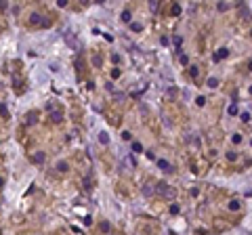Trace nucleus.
<instances>
[{"label": "nucleus", "mask_w": 252, "mask_h": 235, "mask_svg": "<svg viewBox=\"0 0 252 235\" xmlns=\"http://www.w3.org/2000/svg\"><path fill=\"white\" fill-rule=\"evenodd\" d=\"M158 166H160L162 170H164V172H172V166H170L166 160H158Z\"/></svg>", "instance_id": "1"}, {"label": "nucleus", "mask_w": 252, "mask_h": 235, "mask_svg": "<svg viewBox=\"0 0 252 235\" xmlns=\"http://www.w3.org/2000/svg\"><path fill=\"white\" fill-rule=\"evenodd\" d=\"M227 55H229V50H227V48H219V50H217V55H214V61H221V59H225Z\"/></svg>", "instance_id": "2"}, {"label": "nucleus", "mask_w": 252, "mask_h": 235, "mask_svg": "<svg viewBox=\"0 0 252 235\" xmlns=\"http://www.w3.org/2000/svg\"><path fill=\"white\" fill-rule=\"evenodd\" d=\"M40 19H42V17H40L38 13H32V17H30V23H34V25H38V23H40Z\"/></svg>", "instance_id": "3"}, {"label": "nucleus", "mask_w": 252, "mask_h": 235, "mask_svg": "<svg viewBox=\"0 0 252 235\" xmlns=\"http://www.w3.org/2000/svg\"><path fill=\"white\" fill-rule=\"evenodd\" d=\"M101 63H103V57H101V55H95V57H93V65H95V67H101Z\"/></svg>", "instance_id": "4"}, {"label": "nucleus", "mask_w": 252, "mask_h": 235, "mask_svg": "<svg viewBox=\"0 0 252 235\" xmlns=\"http://www.w3.org/2000/svg\"><path fill=\"white\" fill-rule=\"evenodd\" d=\"M99 143H103V145H107V143H109V137H107V132H101V134H99Z\"/></svg>", "instance_id": "5"}, {"label": "nucleus", "mask_w": 252, "mask_h": 235, "mask_svg": "<svg viewBox=\"0 0 252 235\" xmlns=\"http://www.w3.org/2000/svg\"><path fill=\"white\" fill-rule=\"evenodd\" d=\"M51 120H53V122H61V120H63V115H61L59 111H53V113H51Z\"/></svg>", "instance_id": "6"}, {"label": "nucleus", "mask_w": 252, "mask_h": 235, "mask_svg": "<svg viewBox=\"0 0 252 235\" xmlns=\"http://www.w3.org/2000/svg\"><path fill=\"white\" fill-rule=\"evenodd\" d=\"M229 210H233V212L240 210V202H237V200H231V202H229Z\"/></svg>", "instance_id": "7"}, {"label": "nucleus", "mask_w": 252, "mask_h": 235, "mask_svg": "<svg viewBox=\"0 0 252 235\" xmlns=\"http://www.w3.org/2000/svg\"><path fill=\"white\" fill-rule=\"evenodd\" d=\"M130 30H132V32H141V30H143V25L137 23V21H132V23H130Z\"/></svg>", "instance_id": "8"}, {"label": "nucleus", "mask_w": 252, "mask_h": 235, "mask_svg": "<svg viewBox=\"0 0 252 235\" xmlns=\"http://www.w3.org/2000/svg\"><path fill=\"white\" fill-rule=\"evenodd\" d=\"M208 86H210V88H217V86H219V80H217V78H208Z\"/></svg>", "instance_id": "9"}, {"label": "nucleus", "mask_w": 252, "mask_h": 235, "mask_svg": "<svg viewBox=\"0 0 252 235\" xmlns=\"http://www.w3.org/2000/svg\"><path fill=\"white\" fill-rule=\"evenodd\" d=\"M227 160H229V162H235V160H237V153H235V151H227Z\"/></svg>", "instance_id": "10"}, {"label": "nucleus", "mask_w": 252, "mask_h": 235, "mask_svg": "<svg viewBox=\"0 0 252 235\" xmlns=\"http://www.w3.org/2000/svg\"><path fill=\"white\" fill-rule=\"evenodd\" d=\"M36 118H38V115H36V111L28 113V124H34V122H36Z\"/></svg>", "instance_id": "11"}, {"label": "nucleus", "mask_w": 252, "mask_h": 235, "mask_svg": "<svg viewBox=\"0 0 252 235\" xmlns=\"http://www.w3.org/2000/svg\"><path fill=\"white\" fill-rule=\"evenodd\" d=\"M57 170H61V172H65V170H67V162H59V164H57Z\"/></svg>", "instance_id": "12"}, {"label": "nucleus", "mask_w": 252, "mask_h": 235, "mask_svg": "<svg viewBox=\"0 0 252 235\" xmlns=\"http://www.w3.org/2000/svg\"><path fill=\"white\" fill-rule=\"evenodd\" d=\"M0 115H2V118H8V109H6V105H0Z\"/></svg>", "instance_id": "13"}, {"label": "nucleus", "mask_w": 252, "mask_h": 235, "mask_svg": "<svg viewBox=\"0 0 252 235\" xmlns=\"http://www.w3.org/2000/svg\"><path fill=\"white\" fill-rule=\"evenodd\" d=\"M231 141L235 143V145H240V143H242V134H233V137H231Z\"/></svg>", "instance_id": "14"}, {"label": "nucleus", "mask_w": 252, "mask_h": 235, "mask_svg": "<svg viewBox=\"0 0 252 235\" xmlns=\"http://www.w3.org/2000/svg\"><path fill=\"white\" fill-rule=\"evenodd\" d=\"M189 74H191V78H197V74H200V69H197V67L193 65L191 69H189Z\"/></svg>", "instance_id": "15"}, {"label": "nucleus", "mask_w": 252, "mask_h": 235, "mask_svg": "<svg viewBox=\"0 0 252 235\" xmlns=\"http://www.w3.org/2000/svg\"><path fill=\"white\" fill-rule=\"evenodd\" d=\"M237 113V105H229V115H235Z\"/></svg>", "instance_id": "16"}, {"label": "nucleus", "mask_w": 252, "mask_h": 235, "mask_svg": "<svg viewBox=\"0 0 252 235\" xmlns=\"http://www.w3.org/2000/svg\"><path fill=\"white\" fill-rule=\"evenodd\" d=\"M34 162H38V164H40V162H44V153H38V156H34Z\"/></svg>", "instance_id": "17"}, {"label": "nucleus", "mask_w": 252, "mask_h": 235, "mask_svg": "<svg viewBox=\"0 0 252 235\" xmlns=\"http://www.w3.org/2000/svg\"><path fill=\"white\" fill-rule=\"evenodd\" d=\"M122 21H130V13H128V11L122 13Z\"/></svg>", "instance_id": "18"}, {"label": "nucleus", "mask_w": 252, "mask_h": 235, "mask_svg": "<svg viewBox=\"0 0 252 235\" xmlns=\"http://www.w3.org/2000/svg\"><path fill=\"white\" fill-rule=\"evenodd\" d=\"M141 149H143L141 143H132V151H141Z\"/></svg>", "instance_id": "19"}, {"label": "nucleus", "mask_w": 252, "mask_h": 235, "mask_svg": "<svg viewBox=\"0 0 252 235\" xmlns=\"http://www.w3.org/2000/svg\"><path fill=\"white\" fill-rule=\"evenodd\" d=\"M101 231L107 233V231H109V225H107V223H101Z\"/></svg>", "instance_id": "20"}, {"label": "nucleus", "mask_w": 252, "mask_h": 235, "mask_svg": "<svg viewBox=\"0 0 252 235\" xmlns=\"http://www.w3.org/2000/svg\"><path fill=\"white\" fill-rule=\"evenodd\" d=\"M195 103H197V105H200V107H202V105L206 103V99H204V97H197V101H195Z\"/></svg>", "instance_id": "21"}, {"label": "nucleus", "mask_w": 252, "mask_h": 235, "mask_svg": "<svg viewBox=\"0 0 252 235\" xmlns=\"http://www.w3.org/2000/svg\"><path fill=\"white\" fill-rule=\"evenodd\" d=\"M227 8H229V6L225 4V2H221V4H219V11H221V13H223V11H227Z\"/></svg>", "instance_id": "22"}, {"label": "nucleus", "mask_w": 252, "mask_h": 235, "mask_svg": "<svg viewBox=\"0 0 252 235\" xmlns=\"http://www.w3.org/2000/svg\"><path fill=\"white\" fill-rule=\"evenodd\" d=\"M172 13H174V15H179V13H181V6H179V4H174V6H172Z\"/></svg>", "instance_id": "23"}, {"label": "nucleus", "mask_w": 252, "mask_h": 235, "mask_svg": "<svg viewBox=\"0 0 252 235\" xmlns=\"http://www.w3.org/2000/svg\"><path fill=\"white\" fill-rule=\"evenodd\" d=\"M242 120H244V122H248V120H250V113H248V111H244V113H242Z\"/></svg>", "instance_id": "24"}, {"label": "nucleus", "mask_w": 252, "mask_h": 235, "mask_svg": "<svg viewBox=\"0 0 252 235\" xmlns=\"http://www.w3.org/2000/svg\"><path fill=\"white\" fill-rule=\"evenodd\" d=\"M143 193H145V195H151V187H149V185H145V189H143Z\"/></svg>", "instance_id": "25"}, {"label": "nucleus", "mask_w": 252, "mask_h": 235, "mask_svg": "<svg viewBox=\"0 0 252 235\" xmlns=\"http://www.w3.org/2000/svg\"><path fill=\"white\" fill-rule=\"evenodd\" d=\"M122 139L124 141H130V132H122Z\"/></svg>", "instance_id": "26"}, {"label": "nucleus", "mask_w": 252, "mask_h": 235, "mask_svg": "<svg viewBox=\"0 0 252 235\" xmlns=\"http://www.w3.org/2000/svg\"><path fill=\"white\" fill-rule=\"evenodd\" d=\"M170 212L177 214V212H179V206H177V204H174V206H170Z\"/></svg>", "instance_id": "27"}, {"label": "nucleus", "mask_w": 252, "mask_h": 235, "mask_svg": "<svg viewBox=\"0 0 252 235\" xmlns=\"http://www.w3.org/2000/svg\"><path fill=\"white\" fill-rule=\"evenodd\" d=\"M248 69H250V71H252V61H250V63H248Z\"/></svg>", "instance_id": "28"}, {"label": "nucleus", "mask_w": 252, "mask_h": 235, "mask_svg": "<svg viewBox=\"0 0 252 235\" xmlns=\"http://www.w3.org/2000/svg\"><path fill=\"white\" fill-rule=\"evenodd\" d=\"M2 185H4V180H2V178H0V187H2Z\"/></svg>", "instance_id": "29"}, {"label": "nucleus", "mask_w": 252, "mask_h": 235, "mask_svg": "<svg viewBox=\"0 0 252 235\" xmlns=\"http://www.w3.org/2000/svg\"><path fill=\"white\" fill-rule=\"evenodd\" d=\"M250 93H252V88H250Z\"/></svg>", "instance_id": "30"}, {"label": "nucleus", "mask_w": 252, "mask_h": 235, "mask_svg": "<svg viewBox=\"0 0 252 235\" xmlns=\"http://www.w3.org/2000/svg\"><path fill=\"white\" fill-rule=\"evenodd\" d=\"M250 36H252V34H250Z\"/></svg>", "instance_id": "31"}]
</instances>
